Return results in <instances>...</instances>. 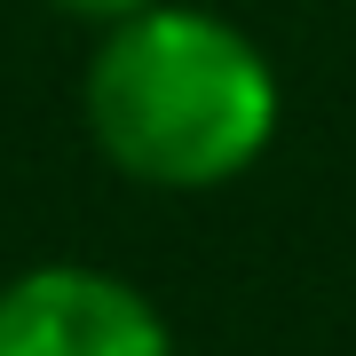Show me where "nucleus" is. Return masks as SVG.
I'll return each instance as SVG.
<instances>
[{"label": "nucleus", "mask_w": 356, "mask_h": 356, "mask_svg": "<svg viewBox=\"0 0 356 356\" xmlns=\"http://www.w3.org/2000/svg\"><path fill=\"white\" fill-rule=\"evenodd\" d=\"M64 24H88V32H111V24H127V16L143 8H159V0H48Z\"/></svg>", "instance_id": "obj_3"}, {"label": "nucleus", "mask_w": 356, "mask_h": 356, "mask_svg": "<svg viewBox=\"0 0 356 356\" xmlns=\"http://www.w3.org/2000/svg\"><path fill=\"white\" fill-rule=\"evenodd\" d=\"M0 356H175V325L103 261H32L0 277Z\"/></svg>", "instance_id": "obj_2"}, {"label": "nucleus", "mask_w": 356, "mask_h": 356, "mask_svg": "<svg viewBox=\"0 0 356 356\" xmlns=\"http://www.w3.org/2000/svg\"><path fill=\"white\" fill-rule=\"evenodd\" d=\"M79 119L111 175L166 198L229 191L285 127V79L238 16L159 0L95 32L79 64Z\"/></svg>", "instance_id": "obj_1"}]
</instances>
